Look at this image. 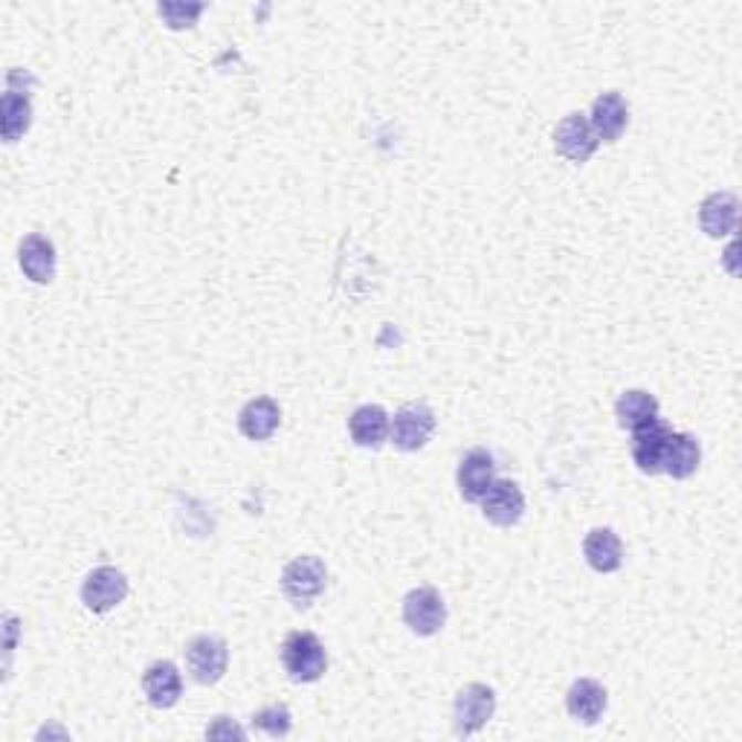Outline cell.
Segmentation results:
<instances>
[{
    "mask_svg": "<svg viewBox=\"0 0 742 742\" xmlns=\"http://www.w3.org/2000/svg\"><path fill=\"white\" fill-rule=\"evenodd\" d=\"M282 667L293 681L311 684V681H320L322 673L328 670V652L314 633L296 629L282 641Z\"/></svg>",
    "mask_w": 742,
    "mask_h": 742,
    "instance_id": "6da1fadb",
    "label": "cell"
},
{
    "mask_svg": "<svg viewBox=\"0 0 742 742\" xmlns=\"http://www.w3.org/2000/svg\"><path fill=\"white\" fill-rule=\"evenodd\" d=\"M328 586V568L320 557H296L282 572V592L296 609H307Z\"/></svg>",
    "mask_w": 742,
    "mask_h": 742,
    "instance_id": "7a4b0ae2",
    "label": "cell"
},
{
    "mask_svg": "<svg viewBox=\"0 0 742 742\" xmlns=\"http://www.w3.org/2000/svg\"><path fill=\"white\" fill-rule=\"evenodd\" d=\"M493 711H497V693L488 684H464V688L456 693V702H452V722H456V734L459 736H473L479 734L490 720H493Z\"/></svg>",
    "mask_w": 742,
    "mask_h": 742,
    "instance_id": "3957f363",
    "label": "cell"
},
{
    "mask_svg": "<svg viewBox=\"0 0 742 742\" xmlns=\"http://www.w3.org/2000/svg\"><path fill=\"white\" fill-rule=\"evenodd\" d=\"M230 665L227 641L218 636H198L186 644V670L198 684H215L221 681Z\"/></svg>",
    "mask_w": 742,
    "mask_h": 742,
    "instance_id": "277c9868",
    "label": "cell"
},
{
    "mask_svg": "<svg viewBox=\"0 0 742 742\" xmlns=\"http://www.w3.org/2000/svg\"><path fill=\"white\" fill-rule=\"evenodd\" d=\"M404 620L415 636L421 638L436 636V633H441V627H445L447 620L445 597L438 595L432 586L412 589L404 597Z\"/></svg>",
    "mask_w": 742,
    "mask_h": 742,
    "instance_id": "5b68a950",
    "label": "cell"
},
{
    "mask_svg": "<svg viewBox=\"0 0 742 742\" xmlns=\"http://www.w3.org/2000/svg\"><path fill=\"white\" fill-rule=\"evenodd\" d=\"M432 432H436V412L427 404H409L395 415L389 438L398 450L418 452L429 445Z\"/></svg>",
    "mask_w": 742,
    "mask_h": 742,
    "instance_id": "8992f818",
    "label": "cell"
},
{
    "mask_svg": "<svg viewBox=\"0 0 742 742\" xmlns=\"http://www.w3.org/2000/svg\"><path fill=\"white\" fill-rule=\"evenodd\" d=\"M128 597V577L114 566L93 568L82 583V600L91 613H111Z\"/></svg>",
    "mask_w": 742,
    "mask_h": 742,
    "instance_id": "52a82bcc",
    "label": "cell"
},
{
    "mask_svg": "<svg viewBox=\"0 0 742 742\" xmlns=\"http://www.w3.org/2000/svg\"><path fill=\"white\" fill-rule=\"evenodd\" d=\"M482 513L484 520L499 525V529L516 525L522 520V513H525V497H522L520 484L511 482V479H497L484 493Z\"/></svg>",
    "mask_w": 742,
    "mask_h": 742,
    "instance_id": "ba28073f",
    "label": "cell"
},
{
    "mask_svg": "<svg viewBox=\"0 0 742 742\" xmlns=\"http://www.w3.org/2000/svg\"><path fill=\"white\" fill-rule=\"evenodd\" d=\"M554 151L572 163H586L597 151V137L583 114H568L554 130Z\"/></svg>",
    "mask_w": 742,
    "mask_h": 742,
    "instance_id": "9c48e42d",
    "label": "cell"
},
{
    "mask_svg": "<svg viewBox=\"0 0 742 742\" xmlns=\"http://www.w3.org/2000/svg\"><path fill=\"white\" fill-rule=\"evenodd\" d=\"M670 432H673V429L667 427L665 421H658V418L650 424H644V427L633 429V461H636L641 473L647 475L661 473Z\"/></svg>",
    "mask_w": 742,
    "mask_h": 742,
    "instance_id": "30bf717a",
    "label": "cell"
},
{
    "mask_svg": "<svg viewBox=\"0 0 742 742\" xmlns=\"http://www.w3.org/2000/svg\"><path fill=\"white\" fill-rule=\"evenodd\" d=\"M459 490L464 502H482L490 484L497 482V461L488 450L475 447L459 461Z\"/></svg>",
    "mask_w": 742,
    "mask_h": 742,
    "instance_id": "8fae6325",
    "label": "cell"
},
{
    "mask_svg": "<svg viewBox=\"0 0 742 742\" xmlns=\"http://www.w3.org/2000/svg\"><path fill=\"white\" fill-rule=\"evenodd\" d=\"M627 123H629V107L618 91L600 93V96L592 102L589 125L592 130H595L597 143H600V139H604V143H618L620 134L627 130Z\"/></svg>",
    "mask_w": 742,
    "mask_h": 742,
    "instance_id": "7c38bea8",
    "label": "cell"
},
{
    "mask_svg": "<svg viewBox=\"0 0 742 742\" xmlns=\"http://www.w3.org/2000/svg\"><path fill=\"white\" fill-rule=\"evenodd\" d=\"M736 218H740V203L731 191H713L699 207V227L711 238L731 236L736 230Z\"/></svg>",
    "mask_w": 742,
    "mask_h": 742,
    "instance_id": "4fadbf2b",
    "label": "cell"
},
{
    "mask_svg": "<svg viewBox=\"0 0 742 742\" xmlns=\"http://www.w3.org/2000/svg\"><path fill=\"white\" fill-rule=\"evenodd\" d=\"M23 276L35 284H50L55 279V247L44 236H27L18 247Z\"/></svg>",
    "mask_w": 742,
    "mask_h": 742,
    "instance_id": "5bb4252c",
    "label": "cell"
},
{
    "mask_svg": "<svg viewBox=\"0 0 742 742\" xmlns=\"http://www.w3.org/2000/svg\"><path fill=\"white\" fill-rule=\"evenodd\" d=\"M606 704H609L606 688L595 679H577L566 693L568 713L583 725H595L606 713Z\"/></svg>",
    "mask_w": 742,
    "mask_h": 742,
    "instance_id": "9a60e30c",
    "label": "cell"
},
{
    "mask_svg": "<svg viewBox=\"0 0 742 742\" xmlns=\"http://www.w3.org/2000/svg\"><path fill=\"white\" fill-rule=\"evenodd\" d=\"M348 432H352L354 445L366 447V450H377V447L386 445V438L391 432L389 415L383 406L366 404L360 409H354V415L348 418Z\"/></svg>",
    "mask_w": 742,
    "mask_h": 742,
    "instance_id": "2e32d148",
    "label": "cell"
},
{
    "mask_svg": "<svg viewBox=\"0 0 742 742\" xmlns=\"http://www.w3.org/2000/svg\"><path fill=\"white\" fill-rule=\"evenodd\" d=\"M143 690H146V699L154 708H171L177 704L180 693H184V679H180V670L171 661H154L151 667L143 676Z\"/></svg>",
    "mask_w": 742,
    "mask_h": 742,
    "instance_id": "e0dca14e",
    "label": "cell"
},
{
    "mask_svg": "<svg viewBox=\"0 0 742 742\" xmlns=\"http://www.w3.org/2000/svg\"><path fill=\"white\" fill-rule=\"evenodd\" d=\"M583 554L595 572L613 574L624 566V543L613 529H595L583 540Z\"/></svg>",
    "mask_w": 742,
    "mask_h": 742,
    "instance_id": "ac0fdd59",
    "label": "cell"
},
{
    "mask_svg": "<svg viewBox=\"0 0 742 742\" xmlns=\"http://www.w3.org/2000/svg\"><path fill=\"white\" fill-rule=\"evenodd\" d=\"M282 424V409L273 398H253L238 415V429L250 441H268Z\"/></svg>",
    "mask_w": 742,
    "mask_h": 742,
    "instance_id": "d6986e66",
    "label": "cell"
},
{
    "mask_svg": "<svg viewBox=\"0 0 742 742\" xmlns=\"http://www.w3.org/2000/svg\"><path fill=\"white\" fill-rule=\"evenodd\" d=\"M699 461H702V447L697 438L690 432H670L661 473L673 475V479H690L699 470Z\"/></svg>",
    "mask_w": 742,
    "mask_h": 742,
    "instance_id": "ffe728a7",
    "label": "cell"
},
{
    "mask_svg": "<svg viewBox=\"0 0 742 742\" xmlns=\"http://www.w3.org/2000/svg\"><path fill=\"white\" fill-rule=\"evenodd\" d=\"M615 415H618V424L624 429H638L644 424H650L658 418V400L652 398L650 391L644 389H629L624 391L615 404Z\"/></svg>",
    "mask_w": 742,
    "mask_h": 742,
    "instance_id": "44dd1931",
    "label": "cell"
},
{
    "mask_svg": "<svg viewBox=\"0 0 742 742\" xmlns=\"http://www.w3.org/2000/svg\"><path fill=\"white\" fill-rule=\"evenodd\" d=\"M32 123V107L27 96H18L15 91H7L3 96V137L7 143H15Z\"/></svg>",
    "mask_w": 742,
    "mask_h": 742,
    "instance_id": "7402d4cb",
    "label": "cell"
},
{
    "mask_svg": "<svg viewBox=\"0 0 742 742\" xmlns=\"http://www.w3.org/2000/svg\"><path fill=\"white\" fill-rule=\"evenodd\" d=\"M253 725L259 728V731H264L268 736H288L293 728L291 711H288L284 704H268V708H261V711L255 713Z\"/></svg>",
    "mask_w": 742,
    "mask_h": 742,
    "instance_id": "603a6c76",
    "label": "cell"
},
{
    "mask_svg": "<svg viewBox=\"0 0 742 742\" xmlns=\"http://www.w3.org/2000/svg\"><path fill=\"white\" fill-rule=\"evenodd\" d=\"M157 12L169 21L171 30H184V27H191V23L198 21L203 7H200V3H195V7H184V3H163Z\"/></svg>",
    "mask_w": 742,
    "mask_h": 742,
    "instance_id": "cb8c5ba5",
    "label": "cell"
},
{
    "mask_svg": "<svg viewBox=\"0 0 742 742\" xmlns=\"http://www.w3.org/2000/svg\"><path fill=\"white\" fill-rule=\"evenodd\" d=\"M209 740H230V736H238V740H244V728H238L230 717H218L212 728H207Z\"/></svg>",
    "mask_w": 742,
    "mask_h": 742,
    "instance_id": "d4e9b609",
    "label": "cell"
}]
</instances>
